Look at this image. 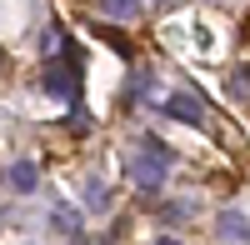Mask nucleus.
Masks as SVG:
<instances>
[{
	"label": "nucleus",
	"mask_w": 250,
	"mask_h": 245,
	"mask_svg": "<svg viewBox=\"0 0 250 245\" xmlns=\"http://www.w3.org/2000/svg\"><path fill=\"white\" fill-rule=\"evenodd\" d=\"M100 15H110V20H130V15H140V0H100Z\"/></svg>",
	"instance_id": "7"
},
{
	"label": "nucleus",
	"mask_w": 250,
	"mask_h": 245,
	"mask_svg": "<svg viewBox=\"0 0 250 245\" xmlns=\"http://www.w3.org/2000/svg\"><path fill=\"white\" fill-rule=\"evenodd\" d=\"M165 115L180 120V125H205V105H200V95H190V90H170V95H165Z\"/></svg>",
	"instance_id": "2"
},
{
	"label": "nucleus",
	"mask_w": 250,
	"mask_h": 245,
	"mask_svg": "<svg viewBox=\"0 0 250 245\" xmlns=\"http://www.w3.org/2000/svg\"><path fill=\"white\" fill-rule=\"evenodd\" d=\"M185 210H190V205H165L160 220H170V225H175V220H185Z\"/></svg>",
	"instance_id": "10"
},
{
	"label": "nucleus",
	"mask_w": 250,
	"mask_h": 245,
	"mask_svg": "<svg viewBox=\"0 0 250 245\" xmlns=\"http://www.w3.org/2000/svg\"><path fill=\"white\" fill-rule=\"evenodd\" d=\"M150 245H180V235H155Z\"/></svg>",
	"instance_id": "11"
},
{
	"label": "nucleus",
	"mask_w": 250,
	"mask_h": 245,
	"mask_svg": "<svg viewBox=\"0 0 250 245\" xmlns=\"http://www.w3.org/2000/svg\"><path fill=\"white\" fill-rule=\"evenodd\" d=\"M155 5H170V0H155Z\"/></svg>",
	"instance_id": "12"
},
{
	"label": "nucleus",
	"mask_w": 250,
	"mask_h": 245,
	"mask_svg": "<svg viewBox=\"0 0 250 245\" xmlns=\"http://www.w3.org/2000/svg\"><path fill=\"white\" fill-rule=\"evenodd\" d=\"M85 200H90V210H105V205H110V190H105V180H90V185H85Z\"/></svg>",
	"instance_id": "9"
},
{
	"label": "nucleus",
	"mask_w": 250,
	"mask_h": 245,
	"mask_svg": "<svg viewBox=\"0 0 250 245\" xmlns=\"http://www.w3.org/2000/svg\"><path fill=\"white\" fill-rule=\"evenodd\" d=\"M50 230L65 235V240H75V235H80V210H75V205H55V210H50Z\"/></svg>",
	"instance_id": "5"
},
{
	"label": "nucleus",
	"mask_w": 250,
	"mask_h": 245,
	"mask_svg": "<svg viewBox=\"0 0 250 245\" xmlns=\"http://www.w3.org/2000/svg\"><path fill=\"white\" fill-rule=\"evenodd\" d=\"M35 185H40L35 160H10V170H5V190H10V195H30Z\"/></svg>",
	"instance_id": "3"
},
{
	"label": "nucleus",
	"mask_w": 250,
	"mask_h": 245,
	"mask_svg": "<svg viewBox=\"0 0 250 245\" xmlns=\"http://www.w3.org/2000/svg\"><path fill=\"white\" fill-rule=\"evenodd\" d=\"M45 85H50V95H60V100H75V60H70V65L50 60V70H45Z\"/></svg>",
	"instance_id": "4"
},
{
	"label": "nucleus",
	"mask_w": 250,
	"mask_h": 245,
	"mask_svg": "<svg viewBox=\"0 0 250 245\" xmlns=\"http://www.w3.org/2000/svg\"><path fill=\"white\" fill-rule=\"evenodd\" d=\"M220 240H250V220L240 210H220Z\"/></svg>",
	"instance_id": "6"
},
{
	"label": "nucleus",
	"mask_w": 250,
	"mask_h": 245,
	"mask_svg": "<svg viewBox=\"0 0 250 245\" xmlns=\"http://www.w3.org/2000/svg\"><path fill=\"white\" fill-rule=\"evenodd\" d=\"M165 180H170V160H160V155H150V150H140V155L130 160V185H135L140 195H160Z\"/></svg>",
	"instance_id": "1"
},
{
	"label": "nucleus",
	"mask_w": 250,
	"mask_h": 245,
	"mask_svg": "<svg viewBox=\"0 0 250 245\" xmlns=\"http://www.w3.org/2000/svg\"><path fill=\"white\" fill-rule=\"evenodd\" d=\"M230 95H235V100H250V65L230 70Z\"/></svg>",
	"instance_id": "8"
}]
</instances>
